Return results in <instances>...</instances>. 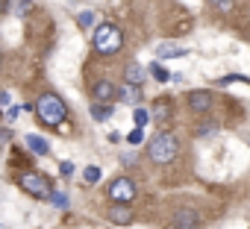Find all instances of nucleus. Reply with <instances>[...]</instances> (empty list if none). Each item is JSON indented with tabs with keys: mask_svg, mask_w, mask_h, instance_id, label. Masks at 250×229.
<instances>
[{
	"mask_svg": "<svg viewBox=\"0 0 250 229\" xmlns=\"http://www.w3.org/2000/svg\"><path fill=\"white\" fill-rule=\"evenodd\" d=\"M65 114H68V106H65V100H62L59 94L44 91V94L36 100V118H39L44 127H50V130L62 127V124H65Z\"/></svg>",
	"mask_w": 250,
	"mask_h": 229,
	"instance_id": "1",
	"label": "nucleus"
},
{
	"mask_svg": "<svg viewBox=\"0 0 250 229\" xmlns=\"http://www.w3.org/2000/svg\"><path fill=\"white\" fill-rule=\"evenodd\" d=\"M177 153H180V141H177L174 133H165V130L159 135H153L150 144H147V156L156 165H171L177 159Z\"/></svg>",
	"mask_w": 250,
	"mask_h": 229,
	"instance_id": "2",
	"label": "nucleus"
},
{
	"mask_svg": "<svg viewBox=\"0 0 250 229\" xmlns=\"http://www.w3.org/2000/svg\"><path fill=\"white\" fill-rule=\"evenodd\" d=\"M91 44H94V53L112 56V53H118V50L124 47V33H121L118 27H112V24H100V27L94 30Z\"/></svg>",
	"mask_w": 250,
	"mask_h": 229,
	"instance_id": "3",
	"label": "nucleus"
},
{
	"mask_svg": "<svg viewBox=\"0 0 250 229\" xmlns=\"http://www.w3.org/2000/svg\"><path fill=\"white\" fill-rule=\"evenodd\" d=\"M18 185L30 194V197H39V200H47L50 194H53V185H50V179L44 176V173H36V171H27V173H21L18 176Z\"/></svg>",
	"mask_w": 250,
	"mask_h": 229,
	"instance_id": "4",
	"label": "nucleus"
},
{
	"mask_svg": "<svg viewBox=\"0 0 250 229\" xmlns=\"http://www.w3.org/2000/svg\"><path fill=\"white\" fill-rule=\"evenodd\" d=\"M136 185H133V179H127V176H118L112 185H109V200L112 203H136Z\"/></svg>",
	"mask_w": 250,
	"mask_h": 229,
	"instance_id": "5",
	"label": "nucleus"
},
{
	"mask_svg": "<svg viewBox=\"0 0 250 229\" xmlns=\"http://www.w3.org/2000/svg\"><path fill=\"white\" fill-rule=\"evenodd\" d=\"M106 217L112 223H118V226H127V223H133V209H130V203H115L106 211Z\"/></svg>",
	"mask_w": 250,
	"mask_h": 229,
	"instance_id": "6",
	"label": "nucleus"
},
{
	"mask_svg": "<svg viewBox=\"0 0 250 229\" xmlns=\"http://www.w3.org/2000/svg\"><path fill=\"white\" fill-rule=\"evenodd\" d=\"M91 94H94V100H100V103H112V100L118 97V85L109 82V79H100V82L91 85Z\"/></svg>",
	"mask_w": 250,
	"mask_h": 229,
	"instance_id": "7",
	"label": "nucleus"
},
{
	"mask_svg": "<svg viewBox=\"0 0 250 229\" xmlns=\"http://www.w3.org/2000/svg\"><path fill=\"white\" fill-rule=\"evenodd\" d=\"M197 223H200V217H197L194 209H177V214H174L177 229H197Z\"/></svg>",
	"mask_w": 250,
	"mask_h": 229,
	"instance_id": "8",
	"label": "nucleus"
},
{
	"mask_svg": "<svg viewBox=\"0 0 250 229\" xmlns=\"http://www.w3.org/2000/svg\"><path fill=\"white\" fill-rule=\"evenodd\" d=\"M188 109H194V112H209L212 109V94L209 91H188Z\"/></svg>",
	"mask_w": 250,
	"mask_h": 229,
	"instance_id": "9",
	"label": "nucleus"
},
{
	"mask_svg": "<svg viewBox=\"0 0 250 229\" xmlns=\"http://www.w3.org/2000/svg\"><path fill=\"white\" fill-rule=\"evenodd\" d=\"M118 100L133 103V106H142V85H133V82L118 85Z\"/></svg>",
	"mask_w": 250,
	"mask_h": 229,
	"instance_id": "10",
	"label": "nucleus"
},
{
	"mask_svg": "<svg viewBox=\"0 0 250 229\" xmlns=\"http://www.w3.org/2000/svg\"><path fill=\"white\" fill-rule=\"evenodd\" d=\"M145 76H147V71H145L139 62H130V65H127V71H124V79L133 82V85H145Z\"/></svg>",
	"mask_w": 250,
	"mask_h": 229,
	"instance_id": "11",
	"label": "nucleus"
},
{
	"mask_svg": "<svg viewBox=\"0 0 250 229\" xmlns=\"http://www.w3.org/2000/svg\"><path fill=\"white\" fill-rule=\"evenodd\" d=\"M112 112H115V109H112L109 103H100V100H97V103L91 106V118H94L97 124H103V121H109V118H112Z\"/></svg>",
	"mask_w": 250,
	"mask_h": 229,
	"instance_id": "12",
	"label": "nucleus"
},
{
	"mask_svg": "<svg viewBox=\"0 0 250 229\" xmlns=\"http://www.w3.org/2000/svg\"><path fill=\"white\" fill-rule=\"evenodd\" d=\"M188 50L186 47H174V44H159L156 47V56L159 59H174V56H186Z\"/></svg>",
	"mask_w": 250,
	"mask_h": 229,
	"instance_id": "13",
	"label": "nucleus"
},
{
	"mask_svg": "<svg viewBox=\"0 0 250 229\" xmlns=\"http://www.w3.org/2000/svg\"><path fill=\"white\" fill-rule=\"evenodd\" d=\"M27 147H30L33 153H39V156H47V153H50V144H47L44 138H39V135H27Z\"/></svg>",
	"mask_w": 250,
	"mask_h": 229,
	"instance_id": "14",
	"label": "nucleus"
},
{
	"mask_svg": "<svg viewBox=\"0 0 250 229\" xmlns=\"http://www.w3.org/2000/svg\"><path fill=\"white\" fill-rule=\"evenodd\" d=\"M133 121H136V127H145V124L150 121V112H147V109H142V106H139V109H133Z\"/></svg>",
	"mask_w": 250,
	"mask_h": 229,
	"instance_id": "15",
	"label": "nucleus"
},
{
	"mask_svg": "<svg viewBox=\"0 0 250 229\" xmlns=\"http://www.w3.org/2000/svg\"><path fill=\"white\" fill-rule=\"evenodd\" d=\"M83 179H85L88 185H94V182L100 179V168H94V165H91V168H85V171H83Z\"/></svg>",
	"mask_w": 250,
	"mask_h": 229,
	"instance_id": "16",
	"label": "nucleus"
},
{
	"mask_svg": "<svg viewBox=\"0 0 250 229\" xmlns=\"http://www.w3.org/2000/svg\"><path fill=\"white\" fill-rule=\"evenodd\" d=\"M47 200H50V203H53L56 209H65V206H68V194H62V191H53V194H50Z\"/></svg>",
	"mask_w": 250,
	"mask_h": 229,
	"instance_id": "17",
	"label": "nucleus"
},
{
	"mask_svg": "<svg viewBox=\"0 0 250 229\" xmlns=\"http://www.w3.org/2000/svg\"><path fill=\"white\" fill-rule=\"evenodd\" d=\"M77 21H80V27H83V30H91V27H94V12H80V18H77Z\"/></svg>",
	"mask_w": 250,
	"mask_h": 229,
	"instance_id": "18",
	"label": "nucleus"
},
{
	"mask_svg": "<svg viewBox=\"0 0 250 229\" xmlns=\"http://www.w3.org/2000/svg\"><path fill=\"white\" fill-rule=\"evenodd\" d=\"M150 71H153V76H156L159 82H168V79H171V74H168V71H165L159 62H153V68H150Z\"/></svg>",
	"mask_w": 250,
	"mask_h": 229,
	"instance_id": "19",
	"label": "nucleus"
},
{
	"mask_svg": "<svg viewBox=\"0 0 250 229\" xmlns=\"http://www.w3.org/2000/svg\"><path fill=\"white\" fill-rule=\"evenodd\" d=\"M168 114H171V109H168V103H156V112H153V118H156V121H165V118H168Z\"/></svg>",
	"mask_w": 250,
	"mask_h": 229,
	"instance_id": "20",
	"label": "nucleus"
},
{
	"mask_svg": "<svg viewBox=\"0 0 250 229\" xmlns=\"http://www.w3.org/2000/svg\"><path fill=\"white\" fill-rule=\"evenodd\" d=\"M142 138H145V127H136V130L127 135V141H130V144H142Z\"/></svg>",
	"mask_w": 250,
	"mask_h": 229,
	"instance_id": "21",
	"label": "nucleus"
},
{
	"mask_svg": "<svg viewBox=\"0 0 250 229\" xmlns=\"http://www.w3.org/2000/svg\"><path fill=\"white\" fill-rule=\"evenodd\" d=\"M212 133H218V124H209V121H206V124L197 127V135H212Z\"/></svg>",
	"mask_w": 250,
	"mask_h": 229,
	"instance_id": "22",
	"label": "nucleus"
},
{
	"mask_svg": "<svg viewBox=\"0 0 250 229\" xmlns=\"http://www.w3.org/2000/svg\"><path fill=\"white\" fill-rule=\"evenodd\" d=\"M209 3H212V6H218L221 12H229V9H232V0H209Z\"/></svg>",
	"mask_w": 250,
	"mask_h": 229,
	"instance_id": "23",
	"label": "nucleus"
},
{
	"mask_svg": "<svg viewBox=\"0 0 250 229\" xmlns=\"http://www.w3.org/2000/svg\"><path fill=\"white\" fill-rule=\"evenodd\" d=\"M229 82H250V79H247V76H224L218 85H229Z\"/></svg>",
	"mask_w": 250,
	"mask_h": 229,
	"instance_id": "24",
	"label": "nucleus"
},
{
	"mask_svg": "<svg viewBox=\"0 0 250 229\" xmlns=\"http://www.w3.org/2000/svg\"><path fill=\"white\" fill-rule=\"evenodd\" d=\"M59 173H62V176H71V173H74V165H71V162H62V165H59Z\"/></svg>",
	"mask_w": 250,
	"mask_h": 229,
	"instance_id": "25",
	"label": "nucleus"
},
{
	"mask_svg": "<svg viewBox=\"0 0 250 229\" xmlns=\"http://www.w3.org/2000/svg\"><path fill=\"white\" fill-rule=\"evenodd\" d=\"M30 6H33V0H21V12H27Z\"/></svg>",
	"mask_w": 250,
	"mask_h": 229,
	"instance_id": "26",
	"label": "nucleus"
}]
</instances>
